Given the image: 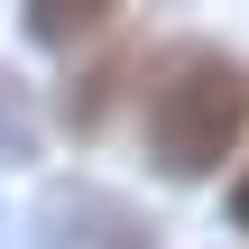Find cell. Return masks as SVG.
I'll return each instance as SVG.
<instances>
[{
  "mask_svg": "<svg viewBox=\"0 0 249 249\" xmlns=\"http://www.w3.org/2000/svg\"><path fill=\"white\" fill-rule=\"evenodd\" d=\"M102 28H111L102 0H37V9H28V37H46V46H83V37H102Z\"/></svg>",
  "mask_w": 249,
  "mask_h": 249,
  "instance_id": "3",
  "label": "cell"
},
{
  "mask_svg": "<svg viewBox=\"0 0 249 249\" xmlns=\"http://www.w3.org/2000/svg\"><path fill=\"white\" fill-rule=\"evenodd\" d=\"M37 157V102H28V83L0 65V166H28Z\"/></svg>",
  "mask_w": 249,
  "mask_h": 249,
  "instance_id": "4",
  "label": "cell"
},
{
  "mask_svg": "<svg viewBox=\"0 0 249 249\" xmlns=\"http://www.w3.org/2000/svg\"><path fill=\"white\" fill-rule=\"evenodd\" d=\"M231 222L249 231V166H240V185H231Z\"/></svg>",
  "mask_w": 249,
  "mask_h": 249,
  "instance_id": "5",
  "label": "cell"
},
{
  "mask_svg": "<svg viewBox=\"0 0 249 249\" xmlns=\"http://www.w3.org/2000/svg\"><path fill=\"white\" fill-rule=\"evenodd\" d=\"M28 231H37V249H157V222H148L129 194L92 185V176H65V185H46Z\"/></svg>",
  "mask_w": 249,
  "mask_h": 249,
  "instance_id": "2",
  "label": "cell"
},
{
  "mask_svg": "<svg viewBox=\"0 0 249 249\" xmlns=\"http://www.w3.org/2000/svg\"><path fill=\"white\" fill-rule=\"evenodd\" d=\"M139 120H148V157L176 185L213 176L240 148V129H249V65L222 55V46H203V37L166 46L148 65V83H139Z\"/></svg>",
  "mask_w": 249,
  "mask_h": 249,
  "instance_id": "1",
  "label": "cell"
}]
</instances>
